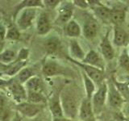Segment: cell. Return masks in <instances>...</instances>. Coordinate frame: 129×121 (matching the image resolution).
<instances>
[{
    "label": "cell",
    "instance_id": "52a82bcc",
    "mask_svg": "<svg viewBox=\"0 0 129 121\" xmlns=\"http://www.w3.org/2000/svg\"><path fill=\"white\" fill-rule=\"evenodd\" d=\"M73 15V7L72 5L69 3H64L61 4L59 9V15L56 20V23L58 24L68 23L70 21L71 16Z\"/></svg>",
    "mask_w": 129,
    "mask_h": 121
},
{
    "label": "cell",
    "instance_id": "6da1fadb",
    "mask_svg": "<svg viewBox=\"0 0 129 121\" xmlns=\"http://www.w3.org/2000/svg\"><path fill=\"white\" fill-rule=\"evenodd\" d=\"M60 104L63 112L68 117V119H74L79 113V107L75 96L69 90L62 92L60 96Z\"/></svg>",
    "mask_w": 129,
    "mask_h": 121
},
{
    "label": "cell",
    "instance_id": "d590c367",
    "mask_svg": "<svg viewBox=\"0 0 129 121\" xmlns=\"http://www.w3.org/2000/svg\"><path fill=\"white\" fill-rule=\"evenodd\" d=\"M6 34L7 33H6L5 28L2 26H0V42H1L4 38H6Z\"/></svg>",
    "mask_w": 129,
    "mask_h": 121
},
{
    "label": "cell",
    "instance_id": "277c9868",
    "mask_svg": "<svg viewBox=\"0 0 129 121\" xmlns=\"http://www.w3.org/2000/svg\"><path fill=\"white\" fill-rule=\"evenodd\" d=\"M36 14L35 8H24L17 19V24L20 29L25 30L31 27Z\"/></svg>",
    "mask_w": 129,
    "mask_h": 121
},
{
    "label": "cell",
    "instance_id": "f35d334b",
    "mask_svg": "<svg viewBox=\"0 0 129 121\" xmlns=\"http://www.w3.org/2000/svg\"><path fill=\"white\" fill-rule=\"evenodd\" d=\"M85 121H94V118H90V119H86V120H85Z\"/></svg>",
    "mask_w": 129,
    "mask_h": 121
},
{
    "label": "cell",
    "instance_id": "4dcf8cb0",
    "mask_svg": "<svg viewBox=\"0 0 129 121\" xmlns=\"http://www.w3.org/2000/svg\"><path fill=\"white\" fill-rule=\"evenodd\" d=\"M20 37V34L18 29L15 27H10L6 34V39L9 40H16Z\"/></svg>",
    "mask_w": 129,
    "mask_h": 121
},
{
    "label": "cell",
    "instance_id": "7c38bea8",
    "mask_svg": "<svg viewBox=\"0 0 129 121\" xmlns=\"http://www.w3.org/2000/svg\"><path fill=\"white\" fill-rule=\"evenodd\" d=\"M37 32L39 35H45L49 32L51 25L49 22V19L46 13H41L40 15V17L37 21Z\"/></svg>",
    "mask_w": 129,
    "mask_h": 121
},
{
    "label": "cell",
    "instance_id": "83f0119b",
    "mask_svg": "<svg viewBox=\"0 0 129 121\" xmlns=\"http://www.w3.org/2000/svg\"><path fill=\"white\" fill-rule=\"evenodd\" d=\"M119 62L123 70L129 71V54L126 50H123L120 54Z\"/></svg>",
    "mask_w": 129,
    "mask_h": 121
},
{
    "label": "cell",
    "instance_id": "f1b7e54d",
    "mask_svg": "<svg viewBox=\"0 0 129 121\" xmlns=\"http://www.w3.org/2000/svg\"><path fill=\"white\" fill-rule=\"evenodd\" d=\"M15 57V52L11 50H6L0 53V62L3 63H9Z\"/></svg>",
    "mask_w": 129,
    "mask_h": 121
},
{
    "label": "cell",
    "instance_id": "8fae6325",
    "mask_svg": "<svg viewBox=\"0 0 129 121\" xmlns=\"http://www.w3.org/2000/svg\"><path fill=\"white\" fill-rule=\"evenodd\" d=\"M98 32V25L94 19H89L84 23L83 34L86 38L91 40L94 38Z\"/></svg>",
    "mask_w": 129,
    "mask_h": 121
},
{
    "label": "cell",
    "instance_id": "ac0fdd59",
    "mask_svg": "<svg viewBox=\"0 0 129 121\" xmlns=\"http://www.w3.org/2000/svg\"><path fill=\"white\" fill-rule=\"evenodd\" d=\"M93 9H94V11L96 14V15L99 16L102 20H103L105 22L110 21L111 9H110V8H108L107 7L103 6L102 4H99V5L94 7Z\"/></svg>",
    "mask_w": 129,
    "mask_h": 121
},
{
    "label": "cell",
    "instance_id": "ffe728a7",
    "mask_svg": "<svg viewBox=\"0 0 129 121\" xmlns=\"http://www.w3.org/2000/svg\"><path fill=\"white\" fill-rule=\"evenodd\" d=\"M66 33L70 37H78L81 34V27L75 20H70L66 24Z\"/></svg>",
    "mask_w": 129,
    "mask_h": 121
},
{
    "label": "cell",
    "instance_id": "cb8c5ba5",
    "mask_svg": "<svg viewBox=\"0 0 129 121\" xmlns=\"http://www.w3.org/2000/svg\"><path fill=\"white\" fill-rule=\"evenodd\" d=\"M83 80H84L85 88H86V91L87 94L86 98L92 99V97L94 95V92L95 90L94 83L86 74H83Z\"/></svg>",
    "mask_w": 129,
    "mask_h": 121
},
{
    "label": "cell",
    "instance_id": "d6986e66",
    "mask_svg": "<svg viewBox=\"0 0 129 121\" xmlns=\"http://www.w3.org/2000/svg\"><path fill=\"white\" fill-rule=\"evenodd\" d=\"M70 49L71 56L75 59L83 60L85 56H86V55H85L84 52L82 50V48H81V46L79 45L78 41L75 40H72L70 41Z\"/></svg>",
    "mask_w": 129,
    "mask_h": 121
},
{
    "label": "cell",
    "instance_id": "d6a6232c",
    "mask_svg": "<svg viewBox=\"0 0 129 121\" xmlns=\"http://www.w3.org/2000/svg\"><path fill=\"white\" fill-rule=\"evenodd\" d=\"M44 3L47 7H50V8H53L56 6L58 5L60 1H58V0H46V1H44Z\"/></svg>",
    "mask_w": 129,
    "mask_h": 121
},
{
    "label": "cell",
    "instance_id": "ba28073f",
    "mask_svg": "<svg viewBox=\"0 0 129 121\" xmlns=\"http://www.w3.org/2000/svg\"><path fill=\"white\" fill-rule=\"evenodd\" d=\"M109 95V103L113 108H119L122 106L123 103V99L117 90L115 85H111L108 89Z\"/></svg>",
    "mask_w": 129,
    "mask_h": 121
},
{
    "label": "cell",
    "instance_id": "5b68a950",
    "mask_svg": "<svg viewBox=\"0 0 129 121\" xmlns=\"http://www.w3.org/2000/svg\"><path fill=\"white\" fill-rule=\"evenodd\" d=\"M8 88L9 90L11 93L12 96H13L14 99L18 102L19 103H23V100L27 99V94L26 91L24 90V88L22 86V85L20 84L18 81H11L8 82Z\"/></svg>",
    "mask_w": 129,
    "mask_h": 121
},
{
    "label": "cell",
    "instance_id": "4fadbf2b",
    "mask_svg": "<svg viewBox=\"0 0 129 121\" xmlns=\"http://www.w3.org/2000/svg\"><path fill=\"white\" fill-rule=\"evenodd\" d=\"M83 64L89 65V66H92L97 68L103 69V62L101 60L99 54L94 50L89 51L88 53L86 55L85 58L82 60Z\"/></svg>",
    "mask_w": 129,
    "mask_h": 121
},
{
    "label": "cell",
    "instance_id": "603a6c76",
    "mask_svg": "<svg viewBox=\"0 0 129 121\" xmlns=\"http://www.w3.org/2000/svg\"><path fill=\"white\" fill-rule=\"evenodd\" d=\"M27 99L28 103H33V104H39V103H43L46 102L45 97L43 95L42 93L40 92H27Z\"/></svg>",
    "mask_w": 129,
    "mask_h": 121
},
{
    "label": "cell",
    "instance_id": "d4e9b609",
    "mask_svg": "<svg viewBox=\"0 0 129 121\" xmlns=\"http://www.w3.org/2000/svg\"><path fill=\"white\" fill-rule=\"evenodd\" d=\"M43 3L41 1H37V0H27V1H23L22 3H20L16 8V12H18L22 8H34L36 7H43Z\"/></svg>",
    "mask_w": 129,
    "mask_h": 121
},
{
    "label": "cell",
    "instance_id": "836d02e7",
    "mask_svg": "<svg viewBox=\"0 0 129 121\" xmlns=\"http://www.w3.org/2000/svg\"><path fill=\"white\" fill-rule=\"evenodd\" d=\"M74 4L82 8H86L88 7L87 2L83 1V0H75V1H74Z\"/></svg>",
    "mask_w": 129,
    "mask_h": 121
},
{
    "label": "cell",
    "instance_id": "4316f807",
    "mask_svg": "<svg viewBox=\"0 0 129 121\" xmlns=\"http://www.w3.org/2000/svg\"><path fill=\"white\" fill-rule=\"evenodd\" d=\"M32 71L28 68H24L19 71L18 74V82L20 84L26 83L31 78H32Z\"/></svg>",
    "mask_w": 129,
    "mask_h": 121
},
{
    "label": "cell",
    "instance_id": "9a60e30c",
    "mask_svg": "<svg viewBox=\"0 0 129 121\" xmlns=\"http://www.w3.org/2000/svg\"><path fill=\"white\" fill-rule=\"evenodd\" d=\"M127 35L123 28L119 26H115L114 44L116 46H123L127 42Z\"/></svg>",
    "mask_w": 129,
    "mask_h": 121
},
{
    "label": "cell",
    "instance_id": "8d00e7d4",
    "mask_svg": "<svg viewBox=\"0 0 129 121\" xmlns=\"http://www.w3.org/2000/svg\"><path fill=\"white\" fill-rule=\"evenodd\" d=\"M53 121H73L70 119H66L64 117H60V118H53Z\"/></svg>",
    "mask_w": 129,
    "mask_h": 121
},
{
    "label": "cell",
    "instance_id": "5bb4252c",
    "mask_svg": "<svg viewBox=\"0 0 129 121\" xmlns=\"http://www.w3.org/2000/svg\"><path fill=\"white\" fill-rule=\"evenodd\" d=\"M100 47H101V50H102V53H103V56L107 60H110L114 58L115 52H114V49H113V48L111 44L110 40H109L108 33L103 39L102 42H101V44H100Z\"/></svg>",
    "mask_w": 129,
    "mask_h": 121
},
{
    "label": "cell",
    "instance_id": "44dd1931",
    "mask_svg": "<svg viewBox=\"0 0 129 121\" xmlns=\"http://www.w3.org/2000/svg\"><path fill=\"white\" fill-rule=\"evenodd\" d=\"M60 41L57 37H55V36L48 39L47 41L45 42V44H44L47 52L49 54H53L57 52L60 48Z\"/></svg>",
    "mask_w": 129,
    "mask_h": 121
},
{
    "label": "cell",
    "instance_id": "484cf974",
    "mask_svg": "<svg viewBox=\"0 0 129 121\" xmlns=\"http://www.w3.org/2000/svg\"><path fill=\"white\" fill-rule=\"evenodd\" d=\"M115 86L117 90H119L120 95H122L123 99H125L126 100L129 99V86L127 83L119 82L115 81Z\"/></svg>",
    "mask_w": 129,
    "mask_h": 121
},
{
    "label": "cell",
    "instance_id": "74e56055",
    "mask_svg": "<svg viewBox=\"0 0 129 121\" xmlns=\"http://www.w3.org/2000/svg\"><path fill=\"white\" fill-rule=\"evenodd\" d=\"M12 121H21V118H20V116L19 115V114H16L15 115V117L12 119Z\"/></svg>",
    "mask_w": 129,
    "mask_h": 121
},
{
    "label": "cell",
    "instance_id": "e0dca14e",
    "mask_svg": "<svg viewBox=\"0 0 129 121\" xmlns=\"http://www.w3.org/2000/svg\"><path fill=\"white\" fill-rule=\"evenodd\" d=\"M26 87L27 89V92H40L41 93L43 90V84L41 79L37 77H32L26 82Z\"/></svg>",
    "mask_w": 129,
    "mask_h": 121
},
{
    "label": "cell",
    "instance_id": "1f68e13d",
    "mask_svg": "<svg viewBox=\"0 0 129 121\" xmlns=\"http://www.w3.org/2000/svg\"><path fill=\"white\" fill-rule=\"evenodd\" d=\"M4 110H5V99L3 95H0V119L4 115Z\"/></svg>",
    "mask_w": 129,
    "mask_h": 121
},
{
    "label": "cell",
    "instance_id": "30bf717a",
    "mask_svg": "<svg viewBox=\"0 0 129 121\" xmlns=\"http://www.w3.org/2000/svg\"><path fill=\"white\" fill-rule=\"evenodd\" d=\"M43 73L48 77H52L64 73V68L55 62L48 60L43 66Z\"/></svg>",
    "mask_w": 129,
    "mask_h": 121
},
{
    "label": "cell",
    "instance_id": "7a4b0ae2",
    "mask_svg": "<svg viewBox=\"0 0 129 121\" xmlns=\"http://www.w3.org/2000/svg\"><path fill=\"white\" fill-rule=\"evenodd\" d=\"M108 93V88L107 84L105 82H103L100 85L99 89L98 90L95 94L93 95V111L95 113L99 112L102 108L103 107V105L106 101L107 95Z\"/></svg>",
    "mask_w": 129,
    "mask_h": 121
},
{
    "label": "cell",
    "instance_id": "9c48e42d",
    "mask_svg": "<svg viewBox=\"0 0 129 121\" xmlns=\"http://www.w3.org/2000/svg\"><path fill=\"white\" fill-rule=\"evenodd\" d=\"M93 105L91 99L86 98L82 100L79 109V117L80 119L85 121L93 117Z\"/></svg>",
    "mask_w": 129,
    "mask_h": 121
},
{
    "label": "cell",
    "instance_id": "8992f818",
    "mask_svg": "<svg viewBox=\"0 0 129 121\" xmlns=\"http://www.w3.org/2000/svg\"><path fill=\"white\" fill-rule=\"evenodd\" d=\"M17 111L27 117H34L41 110V107L38 104L31 103H21L17 106Z\"/></svg>",
    "mask_w": 129,
    "mask_h": 121
},
{
    "label": "cell",
    "instance_id": "7402d4cb",
    "mask_svg": "<svg viewBox=\"0 0 129 121\" xmlns=\"http://www.w3.org/2000/svg\"><path fill=\"white\" fill-rule=\"evenodd\" d=\"M50 111L54 118H60V117H64L63 109L60 104V100L59 99H54L51 101L50 103Z\"/></svg>",
    "mask_w": 129,
    "mask_h": 121
},
{
    "label": "cell",
    "instance_id": "e575fe53",
    "mask_svg": "<svg viewBox=\"0 0 129 121\" xmlns=\"http://www.w3.org/2000/svg\"><path fill=\"white\" fill-rule=\"evenodd\" d=\"M27 55H28V50L23 48V49L20 51L19 56V58L21 60H24V59H26L27 57Z\"/></svg>",
    "mask_w": 129,
    "mask_h": 121
},
{
    "label": "cell",
    "instance_id": "2e32d148",
    "mask_svg": "<svg viewBox=\"0 0 129 121\" xmlns=\"http://www.w3.org/2000/svg\"><path fill=\"white\" fill-rule=\"evenodd\" d=\"M125 17H126L125 11L120 9H112L111 11L110 21L114 23L115 26H119L125 21Z\"/></svg>",
    "mask_w": 129,
    "mask_h": 121
},
{
    "label": "cell",
    "instance_id": "3957f363",
    "mask_svg": "<svg viewBox=\"0 0 129 121\" xmlns=\"http://www.w3.org/2000/svg\"><path fill=\"white\" fill-rule=\"evenodd\" d=\"M71 60L78 65V66L82 67L83 69V70L86 72V75L93 81V82L98 85L102 84L101 82H102V81L103 79V71L101 70V69H99L92 66H89V65H86L83 63L78 62L77 60H73V59Z\"/></svg>",
    "mask_w": 129,
    "mask_h": 121
},
{
    "label": "cell",
    "instance_id": "f546056e",
    "mask_svg": "<svg viewBox=\"0 0 129 121\" xmlns=\"http://www.w3.org/2000/svg\"><path fill=\"white\" fill-rule=\"evenodd\" d=\"M24 64H25L24 62H17L16 63H15L13 66H11L8 68L5 71V73L7 75H10V76L14 75L15 74H17V73L21 70V68L24 66Z\"/></svg>",
    "mask_w": 129,
    "mask_h": 121
}]
</instances>
